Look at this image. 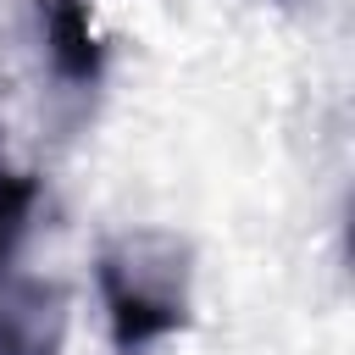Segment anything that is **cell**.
<instances>
[{
  "label": "cell",
  "instance_id": "cell-1",
  "mask_svg": "<svg viewBox=\"0 0 355 355\" xmlns=\"http://www.w3.org/2000/svg\"><path fill=\"white\" fill-rule=\"evenodd\" d=\"M111 344L144 355L150 344L189 327V244L166 227H133L111 239L94 261Z\"/></svg>",
  "mask_w": 355,
  "mask_h": 355
},
{
  "label": "cell",
  "instance_id": "cell-4",
  "mask_svg": "<svg viewBox=\"0 0 355 355\" xmlns=\"http://www.w3.org/2000/svg\"><path fill=\"white\" fill-rule=\"evenodd\" d=\"M33 205H39V178L0 166V272H11V261L33 227Z\"/></svg>",
  "mask_w": 355,
  "mask_h": 355
},
{
  "label": "cell",
  "instance_id": "cell-3",
  "mask_svg": "<svg viewBox=\"0 0 355 355\" xmlns=\"http://www.w3.org/2000/svg\"><path fill=\"white\" fill-rule=\"evenodd\" d=\"M33 22H39V50L50 78L72 94H94L105 72V50L94 39L89 0H33Z\"/></svg>",
  "mask_w": 355,
  "mask_h": 355
},
{
  "label": "cell",
  "instance_id": "cell-2",
  "mask_svg": "<svg viewBox=\"0 0 355 355\" xmlns=\"http://www.w3.org/2000/svg\"><path fill=\"white\" fill-rule=\"evenodd\" d=\"M67 288L28 277V272H0V355H61L67 344Z\"/></svg>",
  "mask_w": 355,
  "mask_h": 355
}]
</instances>
